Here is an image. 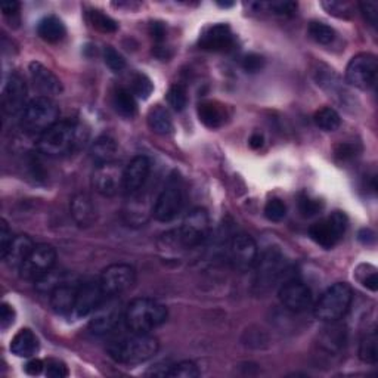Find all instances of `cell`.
<instances>
[{"label":"cell","instance_id":"1","mask_svg":"<svg viewBox=\"0 0 378 378\" xmlns=\"http://www.w3.org/2000/svg\"><path fill=\"white\" fill-rule=\"evenodd\" d=\"M158 340L149 334L132 332L108 346V353L117 363L123 365H139L157 355Z\"/></svg>","mask_w":378,"mask_h":378},{"label":"cell","instance_id":"2","mask_svg":"<svg viewBox=\"0 0 378 378\" xmlns=\"http://www.w3.org/2000/svg\"><path fill=\"white\" fill-rule=\"evenodd\" d=\"M167 319V307L154 299H135L124 311V322L132 332L149 334Z\"/></svg>","mask_w":378,"mask_h":378},{"label":"cell","instance_id":"3","mask_svg":"<svg viewBox=\"0 0 378 378\" xmlns=\"http://www.w3.org/2000/svg\"><path fill=\"white\" fill-rule=\"evenodd\" d=\"M81 141V130L76 123L58 121L39 136L37 149L48 157H62L73 152Z\"/></svg>","mask_w":378,"mask_h":378},{"label":"cell","instance_id":"4","mask_svg":"<svg viewBox=\"0 0 378 378\" xmlns=\"http://www.w3.org/2000/svg\"><path fill=\"white\" fill-rule=\"evenodd\" d=\"M210 234V219L207 210L194 208L182 222V225L163 235V240L170 245H180L182 248H197L207 240Z\"/></svg>","mask_w":378,"mask_h":378},{"label":"cell","instance_id":"5","mask_svg":"<svg viewBox=\"0 0 378 378\" xmlns=\"http://www.w3.org/2000/svg\"><path fill=\"white\" fill-rule=\"evenodd\" d=\"M352 288L344 283H337L322 292V296L315 304L313 313L316 319L332 324L347 313L350 304H352Z\"/></svg>","mask_w":378,"mask_h":378},{"label":"cell","instance_id":"6","mask_svg":"<svg viewBox=\"0 0 378 378\" xmlns=\"http://www.w3.org/2000/svg\"><path fill=\"white\" fill-rule=\"evenodd\" d=\"M60 109L50 97L39 96L27 104L21 114L22 129L30 135H41L58 123Z\"/></svg>","mask_w":378,"mask_h":378},{"label":"cell","instance_id":"7","mask_svg":"<svg viewBox=\"0 0 378 378\" xmlns=\"http://www.w3.org/2000/svg\"><path fill=\"white\" fill-rule=\"evenodd\" d=\"M256 287L260 292L271 290L279 279H281L287 272V262L285 257L278 250H268L266 253L257 259L256 264Z\"/></svg>","mask_w":378,"mask_h":378},{"label":"cell","instance_id":"8","mask_svg":"<svg viewBox=\"0 0 378 378\" xmlns=\"http://www.w3.org/2000/svg\"><path fill=\"white\" fill-rule=\"evenodd\" d=\"M347 229V217L342 212H334L309 228L312 240L325 250L337 245Z\"/></svg>","mask_w":378,"mask_h":378},{"label":"cell","instance_id":"9","mask_svg":"<svg viewBox=\"0 0 378 378\" xmlns=\"http://www.w3.org/2000/svg\"><path fill=\"white\" fill-rule=\"evenodd\" d=\"M124 311L121 300L117 297H107L97 309L92 313L89 330L95 335H105L114 331L121 320H124Z\"/></svg>","mask_w":378,"mask_h":378},{"label":"cell","instance_id":"10","mask_svg":"<svg viewBox=\"0 0 378 378\" xmlns=\"http://www.w3.org/2000/svg\"><path fill=\"white\" fill-rule=\"evenodd\" d=\"M55 263H57V250L50 244H39L18 269L20 276L25 281L36 283L53 269Z\"/></svg>","mask_w":378,"mask_h":378},{"label":"cell","instance_id":"11","mask_svg":"<svg viewBox=\"0 0 378 378\" xmlns=\"http://www.w3.org/2000/svg\"><path fill=\"white\" fill-rule=\"evenodd\" d=\"M378 72L377 58L372 53H358L346 68V80L350 86L368 90L374 86Z\"/></svg>","mask_w":378,"mask_h":378},{"label":"cell","instance_id":"12","mask_svg":"<svg viewBox=\"0 0 378 378\" xmlns=\"http://www.w3.org/2000/svg\"><path fill=\"white\" fill-rule=\"evenodd\" d=\"M136 272L130 264L116 263L105 268L100 276V284L107 297H117L133 287Z\"/></svg>","mask_w":378,"mask_h":378},{"label":"cell","instance_id":"13","mask_svg":"<svg viewBox=\"0 0 378 378\" xmlns=\"http://www.w3.org/2000/svg\"><path fill=\"white\" fill-rule=\"evenodd\" d=\"M182 204H184L182 187L179 184V179L172 176L158 194L156 204L152 207V215L158 222H170L179 215Z\"/></svg>","mask_w":378,"mask_h":378},{"label":"cell","instance_id":"14","mask_svg":"<svg viewBox=\"0 0 378 378\" xmlns=\"http://www.w3.org/2000/svg\"><path fill=\"white\" fill-rule=\"evenodd\" d=\"M228 259L232 268L238 272H247L255 268L259 259L257 244L253 238L240 234L235 235L228 248Z\"/></svg>","mask_w":378,"mask_h":378},{"label":"cell","instance_id":"15","mask_svg":"<svg viewBox=\"0 0 378 378\" xmlns=\"http://www.w3.org/2000/svg\"><path fill=\"white\" fill-rule=\"evenodd\" d=\"M279 300L290 312H304L312 304V291L299 279H287L279 288Z\"/></svg>","mask_w":378,"mask_h":378},{"label":"cell","instance_id":"16","mask_svg":"<svg viewBox=\"0 0 378 378\" xmlns=\"http://www.w3.org/2000/svg\"><path fill=\"white\" fill-rule=\"evenodd\" d=\"M123 173L124 169H120V166L116 163L96 166L92 177L95 191L102 197H114L120 189H123Z\"/></svg>","mask_w":378,"mask_h":378},{"label":"cell","instance_id":"17","mask_svg":"<svg viewBox=\"0 0 378 378\" xmlns=\"http://www.w3.org/2000/svg\"><path fill=\"white\" fill-rule=\"evenodd\" d=\"M105 299L107 296L101 288L100 279L83 283L77 287V299L73 313L77 318H85L88 315H92Z\"/></svg>","mask_w":378,"mask_h":378},{"label":"cell","instance_id":"18","mask_svg":"<svg viewBox=\"0 0 378 378\" xmlns=\"http://www.w3.org/2000/svg\"><path fill=\"white\" fill-rule=\"evenodd\" d=\"M25 101H27L25 81L18 74L9 76L2 95L4 113L8 116H17L20 113L22 114V111L27 107Z\"/></svg>","mask_w":378,"mask_h":378},{"label":"cell","instance_id":"19","mask_svg":"<svg viewBox=\"0 0 378 378\" xmlns=\"http://www.w3.org/2000/svg\"><path fill=\"white\" fill-rule=\"evenodd\" d=\"M151 172V161L145 156H136L126 166L123 173V189L129 195H135L141 191Z\"/></svg>","mask_w":378,"mask_h":378},{"label":"cell","instance_id":"20","mask_svg":"<svg viewBox=\"0 0 378 378\" xmlns=\"http://www.w3.org/2000/svg\"><path fill=\"white\" fill-rule=\"evenodd\" d=\"M200 46L212 52H225L234 46V34L227 24H215L200 36Z\"/></svg>","mask_w":378,"mask_h":378},{"label":"cell","instance_id":"21","mask_svg":"<svg viewBox=\"0 0 378 378\" xmlns=\"http://www.w3.org/2000/svg\"><path fill=\"white\" fill-rule=\"evenodd\" d=\"M29 72H30L34 86L43 96L50 97V96H57L62 93L61 80L43 64L36 62V61L32 62L29 67Z\"/></svg>","mask_w":378,"mask_h":378},{"label":"cell","instance_id":"22","mask_svg":"<svg viewBox=\"0 0 378 378\" xmlns=\"http://www.w3.org/2000/svg\"><path fill=\"white\" fill-rule=\"evenodd\" d=\"M34 247L36 245L29 235H17L13 236V240L9 244L6 253L2 256V259L9 268L20 269L22 263L27 260V257L32 255Z\"/></svg>","mask_w":378,"mask_h":378},{"label":"cell","instance_id":"23","mask_svg":"<svg viewBox=\"0 0 378 378\" xmlns=\"http://www.w3.org/2000/svg\"><path fill=\"white\" fill-rule=\"evenodd\" d=\"M69 212L80 228H89L96 220V208L88 194H76L69 203Z\"/></svg>","mask_w":378,"mask_h":378},{"label":"cell","instance_id":"24","mask_svg":"<svg viewBox=\"0 0 378 378\" xmlns=\"http://www.w3.org/2000/svg\"><path fill=\"white\" fill-rule=\"evenodd\" d=\"M49 297H50V306L55 312L60 315L73 313L74 306H76V299H77V287L69 283L61 284L50 291Z\"/></svg>","mask_w":378,"mask_h":378},{"label":"cell","instance_id":"25","mask_svg":"<svg viewBox=\"0 0 378 378\" xmlns=\"http://www.w3.org/2000/svg\"><path fill=\"white\" fill-rule=\"evenodd\" d=\"M39 339L36 334L29 330L22 328L20 330L11 342V352L18 358H32L39 352Z\"/></svg>","mask_w":378,"mask_h":378},{"label":"cell","instance_id":"26","mask_svg":"<svg viewBox=\"0 0 378 378\" xmlns=\"http://www.w3.org/2000/svg\"><path fill=\"white\" fill-rule=\"evenodd\" d=\"M197 114L200 121L208 129H219L227 120V109L215 101H204L198 104Z\"/></svg>","mask_w":378,"mask_h":378},{"label":"cell","instance_id":"27","mask_svg":"<svg viewBox=\"0 0 378 378\" xmlns=\"http://www.w3.org/2000/svg\"><path fill=\"white\" fill-rule=\"evenodd\" d=\"M117 151H119V147L114 139L111 136L104 135L97 137L92 144L90 156L97 166H102L108 163H116L114 160L117 156Z\"/></svg>","mask_w":378,"mask_h":378},{"label":"cell","instance_id":"28","mask_svg":"<svg viewBox=\"0 0 378 378\" xmlns=\"http://www.w3.org/2000/svg\"><path fill=\"white\" fill-rule=\"evenodd\" d=\"M37 33L48 43H58L65 37L67 29L58 17L49 15L39 22Z\"/></svg>","mask_w":378,"mask_h":378},{"label":"cell","instance_id":"29","mask_svg":"<svg viewBox=\"0 0 378 378\" xmlns=\"http://www.w3.org/2000/svg\"><path fill=\"white\" fill-rule=\"evenodd\" d=\"M148 126L149 129L157 135H170L173 132V121L170 113L161 105H156L148 113Z\"/></svg>","mask_w":378,"mask_h":378},{"label":"cell","instance_id":"30","mask_svg":"<svg viewBox=\"0 0 378 378\" xmlns=\"http://www.w3.org/2000/svg\"><path fill=\"white\" fill-rule=\"evenodd\" d=\"M113 104H114V108H116L117 113L126 119L135 117L136 111H137L135 95L128 89H123V88L117 89L114 93Z\"/></svg>","mask_w":378,"mask_h":378},{"label":"cell","instance_id":"31","mask_svg":"<svg viewBox=\"0 0 378 378\" xmlns=\"http://www.w3.org/2000/svg\"><path fill=\"white\" fill-rule=\"evenodd\" d=\"M359 358L362 362L375 365L378 360V339L377 332L372 330L363 335L359 344Z\"/></svg>","mask_w":378,"mask_h":378},{"label":"cell","instance_id":"32","mask_svg":"<svg viewBox=\"0 0 378 378\" xmlns=\"http://www.w3.org/2000/svg\"><path fill=\"white\" fill-rule=\"evenodd\" d=\"M313 120H315V124L318 126V128L324 132L337 130L342 124V119H340L337 111L330 108V107H324V108H320L319 111H316Z\"/></svg>","mask_w":378,"mask_h":378},{"label":"cell","instance_id":"33","mask_svg":"<svg viewBox=\"0 0 378 378\" xmlns=\"http://www.w3.org/2000/svg\"><path fill=\"white\" fill-rule=\"evenodd\" d=\"M307 34L319 45H330L335 39L334 29H331L328 24L319 21H312L309 24V27H307Z\"/></svg>","mask_w":378,"mask_h":378},{"label":"cell","instance_id":"34","mask_svg":"<svg viewBox=\"0 0 378 378\" xmlns=\"http://www.w3.org/2000/svg\"><path fill=\"white\" fill-rule=\"evenodd\" d=\"M89 21L93 29L101 33H116L119 30V24L108 17L102 11H90L89 12Z\"/></svg>","mask_w":378,"mask_h":378},{"label":"cell","instance_id":"35","mask_svg":"<svg viewBox=\"0 0 378 378\" xmlns=\"http://www.w3.org/2000/svg\"><path fill=\"white\" fill-rule=\"evenodd\" d=\"M355 276L367 290H370V291L378 290V278H377V271H375L374 266H371V264L358 266Z\"/></svg>","mask_w":378,"mask_h":378},{"label":"cell","instance_id":"36","mask_svg":"<svg viewBox=\"0 0 378 378\" xmlns=\"http://www.w3.org/2000/svg\"><path fill=\"white\" fill-rule=\"evenodd\" d=\"M167 102L169 105L180 113V111H184L187 104H188V93H187V88L184 85H173L169 92H167Z\"/></svg>","mask_w":378,"mask_h":378},{"label":"cell","instance_id":"37","mask_svg":"<svg viewBox=\"0 0 378 378\" xmlns=\"http://www.w3.org/2000/svg\"><path fill=\"white\" fill-rule=\"evenodd\" d=\"M130 86H132L130 92L135 96L141 97V100H148L149 95L154 90V85H152L151 79L148 76H145V74H141V73H137V74L133 76Z\"/></svg>","mask_w":378,"mask_h":378},{"label":"cell","instance_id":"38","mask_svg":"<svg viewBox=\"0 0 378 378\" xmlns=\"http://www.w3.org/2000/svg\"><path fill=\"white\" fill-rule=\"evenodd\" d=\"M200 375L198 367L195 365L192 360H182L179 363H175L167 371V377H175V378H195Z\"/></svg>","mask_w":378,"mask_h":378},{"label":"cell","instance_id":"39","mask_svg":"<svg viewBox=\"0 0 378 378\" xmlns=\"http://www.w3.org/2000/svg\"><path fill=\"white\" fill-rule=\"evenodd\" d=\"M287 215V205L283 200L272 198L264 205V216L271 222H281Z\"/></svg>","mask_w":378,"mask_h":378},{"label":"cell","instance_id":"40","mask_svg":"<svg viewBox=\"0 0 378 378\" xmlns=\"http://www.w3.org/2000/svg\"><path fill=\"white\" fill-rule=\"evenodd\" d=\"M104 61L111 72H114V73L123 72L126 67V60L123 58V55L119 50H116L113 46H105Z\"/></svg>","mask_w":378,"mask_h":378},{"label":"cell","instance_id":"41","mask_svg":"<svg viewBox=\"0 0 378 378\" xmlns=\"http://www.w3.org/2000/svg\"><path fill=\"white\" fill-rule=\"evenodd\" d=\"M322 8L339 18H347L353 12V8L349 2H322Z\"/></svg>","mask_w":378,"mask_h":378},{"label":"cell","instance_id":"42","mask_svg":"<svg viewBox=\"0 0 378 378\" xmlns=\"http://www.w3.org/2000/svg\"><path fill=\"white\" fill-rule=\"evenodd\" d=\"M274 13L281 17H291L294 15V12L297 11V4L296 2H290V0H278V2L272 4H266Z\"/></svg>","mask_w":378,"mask_h":378},{"label":"cell","instance_id":"43","mask_svg":"<svg viewBox=\"0 0 378 378\" xmlns=\"http://www.w3.org/2000/svg\"><path fill=\"white\" fill-rule=\"evenodd\" d=\"M45 372L48 377L52 378H65L68 377L69 371L67 368V365L64 362L58 360V359H49L45 362Z\"/></svg>","mask_w":378,"mask_h":378},{"label":"cell","instance_id":"44","mask_svg":"<svg viewBox=\"0 0 378 378\" xmlns=\"http://www.w3.org/2000/svg\"><path fill=\"white\" fill-rule=\"evenodd\" d=\"M300 212L303 216H307V217H311V216H315L316 213H319L322 207H324V204H322V201L319 200H315V198H311V197H307V195H304V197L300 198Z\"/></svg>","mask_w":378,"mask_h":378},{"label":"cell","instance_id":"45","mask_svg":"<svg viewBox=\"0 0 378 378\" xmlns=\"http://www.w3.org/2000/svg\"><path fill=\"white\" fill-rule=\"evenodd\" d=\"M243 68H244V72L250 74L259 73L264 68V58L257 53H248L243 60Z\"/></svg>","mask_w":378,"mask_h":378},{"label":"cell","instance_id":"46","mask_svg":"<svg viewBox=\"0 0 378 378\" xmlns=\"http://www.w3.org/2000/svg\"><path fill=\"white\" fill-rule=\"evenodd\" d=\"M359 8L363 18H365L372 27H375L378 18V5L375 2H360Z\"/></svg>","mask_w":378,"mask_h":378},{"label":"cell","instance_id":"47","mask_svg":"<svg viewBox=\"0 0 378 378\" xmlns=\"http://www.w3.org/2000/svg\"><path fill=\"white\" fill-rule=\"evenodd\" d=\"M15 322V309L8 303H4L0 307V327L2 330L9 328Z\"/></svg>","mask_w":378,"mask_h":378},{"label":"cell","instance_id":"48","mask_svg":"<svg viewBox=\"0 0 378 378\" xmlns=\"http://www.w3.org/2000/svg\"><path fill=\"white\" fill-rule=\"evenodd\" d=\"M12 240H13V236L8 227V223L2 220V225H0V250H2V256L6 253V250L9 244L12 243Z\"/></svg>","mask_w":378,"mask_h":378},{"label":"cell","instance_id":"49","mask_svg":"<svg viewBox=\"0 0 378 378\" xmlns=\"http://www.w3.org/2000/svg\"><path fill=\"white\" fill-rule=\"evenodd\" d=\"M355 154H356V149L353 148V145H350V144H342L337 147V149H335V156H337V158H340V160L352 158Z\"/></svg>","mask_w":378,"mask_h":378},{"label":"cell","instance_id":"50","mask_svg":"<svg viewBox=\"0 0 378 378\" xmlns=\"http://www.w3.org/2000/svg\"><path fill=\"white\" fill-rule=\"evenodd\" d=\"M43 370H45V362L40 359H32L27 362V365H25V372L29 375H39Z\"/></svg>","mask_w":378,"mask_h":378},{"label":"cell","instance_id":"51","mask_svg":"<svg viewBox=\"0 0 378 378\" xmlns=\"http://www.w3.org/2000/svg\"><path fill=\"white\" fill-rule=\"evenodd\" d=\"M151 34L152 39L157 41V43H161V41L166 39V29L161 22H152L151 25Z\"/></svg>","mask_w":378,"mask_h":378},{"label":"cell","instance_id":"52","mask_svg":"<svg viewBox=\"0 0 378 378\" xmlns=\"http://www.w3.org/2000/svg\"><path fill=\"white\" fill-rule=\"evenodd\" d=\"M20 8H21V5L18 2H5V4H2V12H4V15H6V17L17 15Z\"/></svg>","mask_w":378,"mask_h":378},{"label":"cell","instance_id":"53","mask_svg":"<svg viewBox=\"0 0 378 378\" xmlns=\"http://www.w3.org/2000/svg\"><path fill=\"white\" fill-rule=\"evenodd\" d=\"M264 144V137L262 133H253L250 137V141H248V145L253 148V149H260Z\"/></svg>","mask_w":378,"mask_h":378},{"label":"cell","instance_id":"54","mask_svg":"<svg viewBox=\"0 0 378 378\" xmlns=\"http://www.w3.org/2000/svg\"><path fill=\"white\" fill-rule=\"evenodd\" d=\"M359 240H360L363 244H371V243H374V240H375V235H374V232L370 231V229H362V231L359 232Z\"/></svg>","mask_w":378,"mask_h":378},{"label":"cell","instance_id":"55","mask_svg":"<svg viewBox=\"0 0 378 378\" xmlns=\"http://www.w3.org/2000/svg\"><path fill=\"white\" fill-rule=\"evenodd\" d=\"M234 4H219V6H222V8H231Z\"/></svg>","mask_w":378,"mask_h":378}]
</instances>
